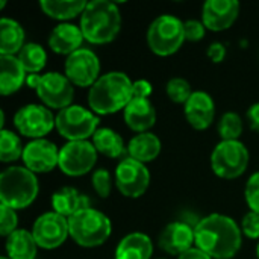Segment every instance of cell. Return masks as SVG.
<instances>
[{
    "label": "cell",
    "mask_w": 259,
    "mask_h": 259,
    "mask_svg": "<svg viewBox=\"0 0 259 259\" xmlns=\"http://www.w3.org/2000/svg\"><path fill=\"white\" fill-rule=\"evenodd\" d=\"M17 225H18V219L15 209L6 205H0V235L8 238L11 234L17 231Z\"/></svg>",
    "instance_id": "obj_34"
},
{
    "label": "cell",
    "mask_w": 259,
    "mask_h": 259,
    "mask_svg": "<svg viewBox=\"0 0 259 259\" xmlns=\"http://www.w3.org/2000/svg\"><path fill=\"white\" fill-rule=\"evenodd\" d=\"M26 77V70L18 56H0V93L3 96L17 93Z\"/></svg>",
    "instance_id": "obj_21"
},
{
    "label": "cell",
    "mask_w": 259,
    "mask_h": 259,
    "mask_svg": "<svg viewBox=\"0 0 259 259\" xmlns=\"http://www.w3.org/2000/svg\"><path fill=\"white\" fill-rule=\"evenodd\" d=\"M165 93L168 96V99L175 103H187L188 99L193 96V90L191 85L187 79L184 77H173L167 82L165 85Z\"/></svg>",
    "instance_id": "obj_32"
},
{
    "label": "cell",
    "mask_w": 259,
    "mask_h": 259,
    "mask_svg": "<svg viewBox=\"0 0 259 259\" xmlns=\"http://www.w3.org/2000/svg\"><path fill=\"white\" fill-rule=\"evenodd\" d=\"M240 14L237 0H208L202 6V21L206 29L220 32L229 29Z\"/></svg>",
    "instance_id": "obj_17"
},
{
    "label": "cell",
    "mask_w": 259,
    "mask_h": 259,
    "mask_svg": "<svg viewBox=\"0 0 259 259\" xmlns=\"http://www.w3.org/2000/svg\"><path fill=\"white\" fill-rule=\"evenodd\" d=\"M185 117L196 131L208 129L215 118V103L205 91H194L185 103Z\"/></svg>",
    "instance_id": "obj_18"
},
{
    "label": "cell",
    "mask_w": 259,
    "mask_h": 259,
    "mask_svg": "<svg viewBox=\"0 0 259 259\" xmlns=\"http://www.w3.org/2000/svg\"><path fill=\"white\" fill-rule=\"evenodd\" d=\"M241 231L243 234L250 238V240H258L259 238V214L249 211L241 223Z\"/></svg>",
    "instance_id": "obj_37"
},
{
    "label": "cell",
    "mask_w": 259,
    "mask_h": 259,
    "mask_svg": "<svg viewBox=\"0 0 259 259\" xmlns=\"http://www.w3.org/2000/svg\"><path fill=\"white\" fill-rule=\"evenodd\" d=\"M39 74H29L27 77H26V83H27V87L29 88H32V90H36V87H38V82H39Z\"/></svg>",
    "instance_id": "obj_42"
},
{
    "label": "cell",
    "mask_w": 259,
    "mask_h": 259,
    "mask_svg": "<svg viewBox=\"0 0 259 259\" xmlns=\"http://www.w3.org/2000/svg\"><path fill=\"white\" fill-rule=\"evenodd\" d=\"M219 134L222 141H238L243 134V120L237 112H226L219 121Z\"/></svg>",
    "instance_id": "obj_31"
},
{
    "label": "cell",
    "mask_w": 259,
    "mask_h": 259,
    "mask_svg": "<svg viewBox=\"0 0 259 259\" xmlns=\"http://www.w3.org/2000/svg\"><path fill=\"white\" fill-rule=\"evenodd\" d=\"M196 247L212 259L234 258L241 249V228L223 214H209L199 220L196 229Z\"/></svg>",
    "instance_id": "obj_1"
},
{
    "label": "cell",
    "mask_w": 259,
    "mask_h": 259,
    "mask_svg": "<svg viewBox=\"0 0 259 259\" xmlns=\"http://www.w3.org/2000/svg\"><path fill=\"white\" fill-rule=\"evenodd\" d=\"M35 91L39 100L44 103V106L59 111L70 106L74 97L73 83L68 80L65 74L56 71H49L42 74Z\"/></svg>",
    "instance_id": "obj_14"
},
{
    "label": "cell",
    "mask_w": 259,
    "mask_h": 259,
    "mask_svg": "<svg viewBox=\"0 0 259 259\" xmlns=\"http://www.w3.org/2000/svg\"><path fill=\"white\" fill-rule=\"evenodd\" d=\"M127 153H129V158H132L141 164H147L159 156L161 140L152 132L138 134L129 141Z\"/></svg>",
    "instance_id": "obj_24"
},
{
    "label": "cell",
    "mask_w": 259,
    "mask_h": 259,
    "mask_svg": "<svg viewBox=\"0 0 259 259\" xmlns=\"http://www.w3.org/2000/svg\"><path fill=\"white\" fill-rule=\"evenodd\" d=\"M93 188L97 193L99 197L106 199L111 196V190H112V178L109 175L108 170L105 168H99L93 173V179H91Z\"/></svg>",
    "instance_id": "obj_33"
},
{
    "label": "cell",
    "mask_w": 259,
    "mask_h": 259,
    "mask_svg": "<svg viewBox=\"0 0 259 259\" xmlns=\"http://www.w3.org/2000/svg\"><path fill=\"white\" fill-rule=\"evenodd\" d=\"M246 117H247V123H249L250 129L255 131V132H259V103L252 105L247 109Z\"/></svg>",
    "instance_id": "obj_40"
},
{
    "label": "cell",
    "mask_w": 259,
    "mask_h": 259,
    "mask_svg": "<svg viewBox=\"0 0 259 259\" xmlns=\"http://www.w3.org/2000/svg\"><path fill=\"white\" fill-rule=\"evenodd\" d=\"M70 237L85 249L99 247L111 237L112 223L108 215L94 208H87L68 219Z\"/></svg>",
    "instance_id": "obj_5"
},
{
    "label": "cell",
    "mask_w": 259,
    "mask_h": 259,
    "mask_svg": "<svg viewBox=\"0 0 259 259\" xmlns=\"http://www.w3.org/2000/svg\"><path fill=\"white\" fill-rule=\"evenodd\" d=\"M178 259H212L209 255H206L203 250L197 249V247H193L190 250H187L185 253L179 255Z\"/></svg>",
    "instance_id": "obj_41"
},
{
    "label": "cell",
    "mask_w": 259,
    "mask_h": 259,
    "mask_svg": "<svg viewBox=\"0 0 259 259\" xmlns=\"http://www.w3.org/2000/svg\"><path fill=\"white\" fill-rule=\"evenodd\" d=\"M244 196H246V202H247L250 211L259 214V171L253 173L249 178V181L246 184Z\"/></svg>",
    "instance_id": "obj_35"
},
{
    "label": "cell",
    "mask_w": 259,
    "mask_h": 259,
    "mask_svg": "<svg viewBox=\"0 0 259 259\" xmlns=\"http://www.w3.org/2000/svg\"><path fill=\"white\" fill-rule=\"evenodd\" d=\"M65 76L73 85L93 87L100 77V59L91 49H79L65 59Z\"/></svg>",
    "instance_id": "obj_13"
},
{
    "label": "cell",
    "mask_w": 259,
    "mask_h": 259,
    "mask_svg": "<svg viewBox=\"0 0 259 259\" xmlns=\"http://www.w3.org/2000/svg\"><path fill=\"white\" fill-rule=\"evenodd\" d=\"M99 117L80 105H70L56 114V129L68 141H87L99 129Z\"/></svg>",
    "instance_id": "obj_7"
},
{
    "label": "cell",
    "mask_w": 259,
    "mask_h": 259,
    "mask_svg": "<svg viewBox=\"0 0 259 259\" xmlns=\"http://www.w3.org/2000/svg\"><path fill=\"white\" fill-rule=\"evenodd\" d=\"M196 243V232L191 223L184 220L168 223L159 234L158 244L168 255H182L187 250L193 249Z\"/></svg>",
    "instance_id": "obj_16"
},
{
    "label": "cell",
    "mask_w": 259,
    "mask_h": 259,
    "mask_svg": "<svg viewBox=\"0 0 259 259\" xmlns=\"http://www.w3.org/2000/svg\"><path fill=\"white\" fill-rule=\"evenodd\" d=\"M38 191V178L26 167L12 165L0 175V202L15 211L30 206Z\"/></svg>",
    "instance_id": "obj_4"
},
{
    "label": "cell",
    "mask_w": 259,
    "mask_h": 259,
    "mask_svg": "<svg viewBox=\"0 0 259 259\" xmlns=\"http://www.w3.org/2000/svg\"><path fill=\"white\" fill-rule=\"evenodd\" d=\"M115 185L118 191L129 199H138L146 194L150 185V173L146 164L132 158H124L115 168Z\"/></svg>",
    "instance_id": "obj_12"
},
{
    "label": "cell",
    "mask_w": 259,
    "mask_h": 259,
    "mask_svg": "<svg viewBox=\"0 0 259 259\" xmlns=\"http://www.w3.org/2000/svg\"><path fill=\"white\" fill-rule=\"evenodd\" d=\"M153 255L152 240L141 232L126 235L115 249V259H150Z\"/></svg>",
    "instance_id": "obj_23"
},
{
    "label": "cell",
    "mask_w": 259,
    "mask_h": 259,
    "mask_svg": "<svg viewBox=\"0 0 259 259\" xmlns=\"http://www.w3.org/2000/svg\"><path fill=\"white\" fill-rule=\"evenodd\" d=\"M18 59L29 74H38L47 62V53L42 46L36 42H27L18 53Z\"/></svg>",
    "instance_id": "obj_29"
},
{
    "label": "cell",
    "mask_w": 259,
    "mask_h": 259,
    "mask_svg": "<svg viewBox=\"0 0 259 259\" xmlns=\"http://www.w3.org/2000/svg\"><path fill=\"white\" fill-rule=\"evenodd\" d=\"M132 99L134 82L123 71H111L100 76L88 93V105L99 115L115 114L124 109Z\"/></svg>",
    "instance_id": "obj_2"
},
{
    "label": "cell",
    "mask_w": 259,
    "mask_h": 259,
    "mask_svg": "<svg viewBox=\"0 0 259 259\" xmlns=\"http://www.w3.org/2000/svg\"><path fill=\"white\" fill-rule=\"evenodd\" d=\"M256 256H258L259 259V243H258V246H256Z\"/></svg>",
    "instance_id": "obj_43"
},
{
    "label": "cell",
    "mask_w": 259,
    "mask_h": 259,
    "mask_svg": "<svg viewBox=\"0 0 259 259\" xmlns=\"http://www.w3.org/2000/svg\"><path fill=\"white\" fill-rule=\"evenodd\" d=\"M24 29L12 18L0 20V56H15L24 47Z\"/></svg>",
    "instance_id": "obj_25"
},
{
    "label": "cell",
    "mask_w": 259,
    "mask_h": 259,
    "mask_svg": "<svg viewBox=\"0 0 259 259\" xmlns=\"http://www.w3.org/2000/svg\"><path fill=\"white\" fill-rule=\"evenodd\" d=\"M205 24L200 20H187L184 21V32H185V39L191 42H197L203 38L205 35Z\"/></svg>",
    "instance_id": "obj_36"
},
{
    "label": "cell",
    "mask_w": 259,
    "mask_h": 259,
    "mask_svg": "<svg viewBox=\"0 0 259 259\" xmlns=\"http://www.w3.org/2000/svg\"><path fill=\"white\" fill-rule=\"evenodd\" d=\"M17 131L32 140H41L56 127V117L44 105L30 103L20 108L14 115Z\"/></svg>",
    "instance_id": "obj_9"
},
{
    "label": "cell",
    "mask_w": 259,
    "mask_h": 259,
    "mask_svg": "<svg viewBox=\"0 0 259 259\" xmlns=\"http://www.w3.org/2000/svg\"><path fill=\"white\" fill-rule=\"evenodd\" d=\"M124 121L129 129L144 134L153 127L156 121V111L149 99H137L134 97L129 105L124 108Z\"/></svg>",
    "instance_id": "obj_20"
},
{
    "label": "cell",
    "mask_w": 259,
    "mask_h": 259,
    "mask_svg": "<svg viewBox=\"0 0 259 259\" xmlns=\"http://www.w3.org/2000/svg\"><path fill=\"white\" fill-rule=\"evenodd\" d=\"M2 259H11L9 256H2Z\"/></svg>",
    "instance_id": "obj_44"
},
{
    "label": "cell",
    "mask_w": 259,
    "mask_h": 259,
    "mask_svg": "<svg viewBox=\"0 0 259 259\" xmlns=\"http://www.w3.org/2000/svg\"><path fill=\"white\" fill-rule=\"evenodd\" d=\"M83 38L91 44H108L115 39L121 29V14L109 0L88 2L79 24Z\"/></svg>",
    "instance_id": "obj_3"
},
{
    "label": "cell",
    "mask_w": 259,
    "mask_h": 259,
    "mask_svg": "<svg viewBox=\"0 0 259 259\" xmlns=\"http://www.w3.org/2000/svg\"><path fill=\"white\" fill-rule=\"evenodd\" d=\"M83 33L79 26L71 24V23H61L49 35V47L52 52L58 55H67L70 56L71 53L77 52L82 49L83 42Z\"/></svg>",
    "instance_id": "obj_19"
},
{
    "label": "cell",
    "mask_w": 259,
    "mask_h": 259,
    "mask_svg": "<svg viewBox=\"0 0 259 259\" xmlns=\"http://www.w3.org/2000/svg\"><path fill=\"white\" fill-rule=\"evenodd\" d=\"M93 146L99 153L108 158H120L127 149L123 138L109 127H100L93 135Z\"/></svg>",
    "instance_id": "obj_28"
},
{
    "label": "cell",
    "mask_w": 259,
    "mask_h": 259,
    "mask_svg": "<svg viewBox=\"0 0 259 259\" xmlns=\"http://www.w3.org/2000/svg\"><path fill=\"white\" fill-rule=\"evenodd\" d=\"M88 2L85 0H42L39 3L42 12L55 20L67 21L82 15Z\"/></svg>",
    "instance_id": "obj_27"
},
{
    "label": "cell",
    "mask_w": 259,
    "mask_h": 259,
    "mask_svg": "<svg viewBox=\"0 0 259 259\" xmlns=\"http://www.w3.org/2000/svg\"><path fill=\"white\" fill-rule=\"evenodd\" d=\"M249 150L238 141H220L211 153L212 171L222 179H237L249 167Z\"/></svg>",
    "instance_id": "obj_8"
},
{
    "label": "cell",
    "mask_w": 259,
    "mask_h": 259,
    "mask_svg": "<svg viewBox=\"0 0 259 259\" xmlns=\"http://www.w3.org/2000/svg\"><path fill=\"white\" fill-rule=\"evenodd\" d=\"M208 58L215 62V64H220L225 58H226V46L223 42H212L209 47H208Z\"/></svg>",
    "instance_id": "obj_38"
},
{
    "label": "cell",
    "mask_w": 259,
    "mask_h": 259,
    "mask_svg": "<svg viewBox=\"0 0 259 259\" xmlns=\"http://www.w3.org/2000/svg\"><path fill=\"white\" fill-rule=\"evenodd\" d=\"M97 162V150L90 141H68L59 150L61 171L71 178L90 173Z\"/></svg>",
    "instance_id": "obj_10"
},
{
    "label": "cell",
    "mask_w": 259,
    "mask_h": 259,
    "mask_svg": "<svg viewBox=\"0 0 259 259\" xmlns=\"http://www.w3.org/2000/svg\"><path fill=\"white\" fill-rule=\"evenodd\" d=\"M52 206L53 211L70 219L71 215L77 214L82 209L90 208V199L80 194L73 187H64L53 193L52 196Z\"/></svg>",
    "instance_id": "obj_22"
},
{
    "label": "cell",
    "mask_w": 259,
    "mask_h": 259,
    "mask_svg": "<svg viewBox=\"0 0 259 259\" xmlns=\"http://www.w3.org/2000/svg\"><path fill=\"white\" fill-rule=\"evenodd\" d=\"M30 232L38 247H42L46 250L58 249L70 235L68 219L55 211L44 212L35 220Z\"/></svg>",
    "instance_id": "obj_11"
},
{
    "label": "cell",
    "mask_w": 259,
    "mask_h": 259,
    "mask_svg": "<svg viewBox=\"0 0 259 259\" xmlns=\"http://www.w3.org/2000/svg\"><path fill=\"white\" fill-rule=\"evenodd\" d=\"M24 167L32 173H47L52 171L59 164V150L49 140H32L24 146L23 152Z\"/></svg>",
    "instance_id": "obj_15"
},
{
    "label": "cell",
    "mask_w": 259,
    "mask_h": 259,
    "mask_svg": "<svg viewBox=\"0 0 259 259\" xmlns=\"http://www.w3.org/2000/svg\"><path fill=\"white\" fill-rule=\"evenodd\" d=\"M38 244L32 232L17 229L6 238V253L11 259H35Z\"/></svg>",
    "instance_id": "obj_26"
},
{
    "label": "cell",
    "mask_w": 259,
    "mask_h": 259,
    "mask_svg": "<svg viewBox=\"0 0 259 259\" xmlns=\"http://www.w3.org/2000/svg\"><path fill=\"white\" fill-rule=\"evenodd\" d=\"M24 147L17 134L8 129L0 131V161L2 162H14L23 158Z\"/></svg>",
    "instance_id": "obj_30"
},
{
    "label": "cell",
    "mask_w": 259,
    "mask_h": 259,
    "mask_svg": "<svg viewBox=\"0 0 259 259\" xmlns=\"http://www.w3.org/2000/svg\"><path fill=\"white\" fill-rule=\"evenodd\" d=\"M184 41H187L184 21H181L175 15H159L149 26L147 44L150 50L158 56H170L176 53Z\"/></svg>",
    "instance_id": "obj_6"
},
{
    "label": "cell",
    "mask_w": 259,
    "mask_h": 259,
    "mask_svg": "<svg viewBox=\"0 0 259 259\" xmlns=\"http://www.w3.org/2000/svg\"><path fill=\"white\" fill-rule=\"evenodd\" d=\"M152 94V83L146 79H138L134 82V97L137 99H149Z\"/></svg>",
    "instance_id": "obj_39"
}]
</instances>
